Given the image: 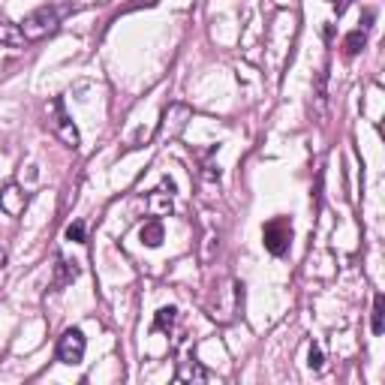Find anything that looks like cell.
Wrapping results in <instances>:
<instances>
[{"label": "cell", "mask_w": 385, "mask_h": 385, "mask_svg": "<svg viewBox=\"0 0 385 385\" xmlns=\"http://www.w3.org/2000/svg\"><path fill=\"white\" fill-rule=\"evenodd\" d=\"M46 111L51 115V129H55V133H57L60 138H64V145L75 147V145H78V129L73 127V120H69V115L64 111V100H60V96L48 100Z\"/></svg>", "instance_id": "obj_2"}, {"label": "cell", "mask_w": 385, "mask_h": 385, "mask_svg": "<svg viewBox=\"0 0 385 385\" xmlns=\"http://www.w3.org/2000/svg\"><path fill=\"white\" fill-rule=\"evenodd\" d=\"M66 238L69 241H84V226L82 223H69L66 226Z\"/></svg>", "instance_id": "obj_13"}, {"label": "cell", "mask_w": 385, "mask_h": 385, "mask_svg": "<svg viewBox=\"0 0 385 385\" xmlns=\"http://www.w3.org/2000/svg\"><path fill=\"white\" fill-rule=\"evenodd\" d=\"M21 205H24V192H19L15 187H6L3 192H0V208H3V211L19 214Z\"/></svg>", "instance_id": "obj_7"}, {"label": "cell", "mask_w": 385, "mask_h": 385, "mask_svg": "<svg viewBox=\"0 0 385 385\" xmlns=\"http://www.w3.org/2000/svg\"><path fill=\"white\" fill-rule=\"evenodd\" d=\"M178 379H199V382H202V379H208V373L196 361H190V367H181V370H178Z\"/></svg>", "instance_id": "obj_12"}, {"label": "cell", "mask_w": 385, "mask_h": 385, "mask_svg": "<svg viewBox=\"0 0 385 385\" xmlns=\"http://www.w3.org/2000/svg\"><path fill=\"white\" fill-rule=\"evenodd\" d=\"M84 358V334L78 328L64 331V337L57 340V361L60 364H78Z\"/></svg>", "instance_id": "obj_4"}, {"label": "cell", "mask_w": 385, "mask_h": 385, "mask_svg": "<svg viewBox=\"0 0 385 385\" xmlns=\"http://www.w3.org/2000/svg\"><path fill=\"white\" fill-rule=\"evenodd\" d=\"M78 277V265L75 262H66L64 256H55V289H64V286H69L73 280Z\"/></svg>", "instance_id": "obj_5"}, {"label": "cell", "mask_w": 385, "mask_h": 385, "mask_svg": "<svg viewBox=\"0 0 385 385\" xmlns=\"http://www.w3.org/2000/svg\"><path fill=\"white\" fill-rule=\"evenodd\" d=\"M172 322H174V307H163L160 313H156V319H154V328L156 331H169Z\"/></svg>", "instance_id": "obj_11"}, {"label": "cell", "mask_w": 385, "mask_h": 385, "mask_svg": "<svg viewBox=\"0 0 385 385\" xmlns=\"http://www.w3.org/2000/svg\"><path fill=\"white\" fill-rule=\"evenodd\" d=\"M364 46H367V33H364V30H352V33H349V37L343 39V55L352 57V55H358V51H361Z\"/></svg>", "instance_id": "obj_8"}, {"label": "cell", "mask_w": 385, "mask_h": 385, "mask_svg": "<svg viewBox=\"0 0 385 385\" xmlns=\"http://www.w3.org/2000/svg\"><path fill=\"white\" fill-rule=\"evenodd\" d=\"M163 223L160 220H151L142 226V232H138V238H142V244H147V247H160L163 244Z\"/></svg>", "instance_id": "obj_6"}, {"label": "cell", "mask_w": 385, "mask_h": 385, "mask_svg": "<svg viewBox=\"0 0 385 385\" xmlns=\"http://www.w3.org/2000/svg\"><path fill=\"white\" fill-rule=\"evenodd\" d=\"M0 42H6V46H21V42H24L21 28H15V24L0 21Z\"/></svg>", "instance_id": "obj_9"}, {"label": "cell", "mask_w": 385, "mask_h": 385, "mask_svg": "<svg viewBox=\"0 0 385 385\" xmlns=\"http://www.w3.org/2000/svg\"><path fill=\"white\" fill-rule=\"evenodd\" d=\"M331 3H334L337 15H343V12H346V6H349V0H331Z\"/></svg>", "instance_id": "obj_15"}, {"label": "cell", "mask_w": 385, "mask_h": 385, "mask_svg": "<svg viewBox=\"0 0 385 385\" xmlns=\"http://www.w3.org/2000/svg\"><path fill=\"white\" fill-rule=\"evenodd\" d=\"M6 265V253H3V247H0V268Z\"/></svg>", "instance_id": "obj_16"}, {"label": "cell", "mask_w": 385, "mask_h": 385, "mask_svg": "<svg viewBox=\"0 0 385 385\" xmlns=\"http://www.w3.org/2000/svg\"><path fill=\"white\" fill-rule=\"evenodd\" d=\"M385 331V298L376 295L373 298V334H382Z\"/></svg>", "instance_id": "obj_10"}, {"label": "cell", "mask_w": 385, "mask_h": 385, "mask_svg": "<svg viewBox=\"0 0 385 385\" xmlns=\"http://www.w3.org/2000/svg\"><path fill=\"white\" fill-rule=\"evenodd\" d=\"M262 238H265L268 253H274V256H283V253L289 250V241H292V223H289L286 217H277V220H271L265 226Z\"/></svg>", "instance_id": "obj_3"}, {"label": "cell", "mask_w": 385, "mask_h": 385, "mask_svg": "<svg viewBox=\"0 0 385 385\" xmlns=\"http://www.w3.org/2000/svg\"><path fill=\"white\" fill-rule=\"evenodd\" d=\"M307 364L313 367V370H319V367H322V349H319V346H310V352H307Z\"/></svg>", "instance_id": "obj_14"}, {"label": "cell", "mask_w": 385, "mask_h": 385, "mask_svg": "<svg viewBox=\"0 0 385 385\" xmlns=\"http://www.w3.org/2000/svg\"><path fill=\"white\" fill-rule=\"evenodd\" d=\"M57 30V10L55 6H39L37 12H30L28 19L21 21V37L37 42V39H46L48 33Z\"/></svg>", "instance_id": "obj_1"}]
</instances>
